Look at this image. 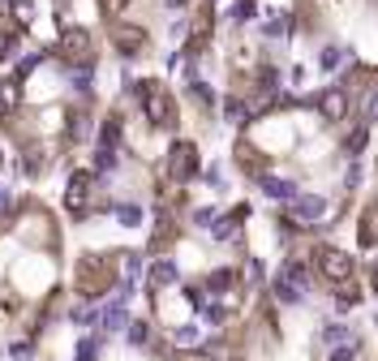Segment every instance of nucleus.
Returning <instances> with one entry per match:
<instances>
[{
  "label": "nucleus",
  "mask_w": 378,
  "mask_h": 361,
  "mask_svg": "<svg viewBox=\"0 0 378 361\" xmlns=\"http://www.w3.org/2000/svg\"><path fill=\"white\" fill-rule=\"evenodd\" d=\"M138 99H142V112H146V121L150 125H172V117H177V108H172V95L164 90V82H142L138 86Z\"/></svg>",
  "instance_id": "obj_1"
},
{
  "label": "nucleus",
  "mask_w": 378,
  "mask_h": 361,
  "mask_svg": "<svg viewBox=\"0 0 378 361\" xmlns=\"http://www.w3.org/2000/svg\"><path fill=\"white\" fill-rule=\"evenodd\" d=\"M112 280H117L112 263L99 258V254H90V258H82V263H78V292H82V297L107 292V288H112Z\"/></svg>",
  "instance_id": "obj_2"
},
{
  "label": "nucleus",
  "mask_w": 378,
  "mask_h": 361,
  "mask_svg": "<svg viewBox=\"0 0 378 361\" xmlns=\"http://www.w3.org/2000/svg\"><path fill=\"white\" fill-rule=\"evenodd\" d=\"M314 263H318L322 276H327V284H336L340 292L353 288V258H348V254H340V249H331V245H322V249L314 254Z\"/></svg>",
  "instance_id": "obj_3"
},
{
  "label": "nucleus",
  "mask_w": 378,
  "mask_h": 361,
  "mask_svg": "<svg viewBox=\"0 0 378 361\" xmlns=\"http://www.w3.org/2000/svg\"><path fill=\"white\" fill-rule=\"evenodd\" d=\"M65 202H69V211L82 220L90 206H95V172H73V181L65 189Z\"/></svg>",
  "instance_id": "obj_4"
},
{
  "label": "nucleus",
  "mask_w": 378,
  "mask_h": 361,
  "mask_svg": "<svg viewBox=\"0 0 378 361\" xmlns=\"http://www.w3.org/2000/svg\"><path fill=\"white\" fill-rule=\"evenodd\" d=\"M168 177L172 181H189V177H198V146L189 142V138H181L177 146H172V155H168Z\"/></svg>",
  "instance_id": "obj_5"
},
{
  "label": "nucleus",
  "mask_w": 378,
  "mask_h": 361,
  "mask_svg": "<svg viewBox=\"0 0 378 361\" xmlns=\"http://www.w3.org/2000/svg\"><path fill=\"white\" fill-rule=\"evenodd\" d=\"M322 211H327V202H322V198H297L288 206V220L293 224H314V220H322Z\"/></svg>",
  "instance_id": "obj_6"
},
{
  "label": "nucleus",
  "mask_w": 378,
  "mask_h": 361,
  "mask_svg": "<svg viewBox=\"0 0 378 361\" xmlns=\"http://www.w3.org/2000/svg\"><path fill=\"white\" fill-rule=\"evenodd\" d=\"M61 52H65L69 61H82V65H86V61H90V39H86V30H69L65 43H61Z\"/></svg>",
  "instance_id": "obj_7"
},
{
  "label": "nucleus",
  "mask_w": 378,
  "mask_h": 361,
  "mask_svg": "<svg viewBox=\"0 0 378 361\" xmlns=\"http://www.w3.org/2000/svg\"><path fill=\"white\" fill-rule=\"evenodd\" d=\"M18 95H22V73L9 78V82H0V121L18 112Z\"/></svg>",
  "instance_id": "obj_8"
},
{
  "label": "nucleus",
  "mask_w": 378,
  "mask_h": 361,
  "mask_svg": "<svg viewBox=\"0 0 378 361\" xmlns=\"http://www.w3.org/2000/svg\"><path fill=\"white\" fill-rule=\"evenodd\" d=\"M318 108H322V117H327V121H340L348 112V95L344 90H327V95L318 99Z\"/></svg>",
  "instance_id": "obj_9"
},
{
  "label": "nucleus",
  "mask_w": 378,
  "mask_h": 361,
  "mask_svg": "<svg viewBox=\"0 0 378 361\" xmlns=\"http://www.w3.org/2000/svg\"><path fill=\"white\" fill-rule=\"evenodd\" d=\"M361 245H378V198L365 206V215H361Z\"/></svg>",
  "instance_id": "obj_10"
},
{
  "label": "nucleus",
  "mask_w": 378,
  "mask_h": 361,
  "mask_svg": "<svg viewBox=\"0 0 378 361\" xmlns=\"http://www.w3.org/2000/svg\"><path fill=\"white\" fill-rule=\"evenodd\" d=\"M99 323H103L107 331H117V327H125V301H112V305H107L103 314H99Z\"/></svg>",
  "instance_id": "obj_11"
},
{
  "label": "nucleus",
  "mask_w": 378,
  "mask_h": 361,
  "mask_svg": "<svg viewBox=\"0 0 378 361\" xmlns=\"http://www.w3.org/2000/svg\"><path fill=\"white\" fill-rule=\"evenodd\" d=\"M150 284H159V288H164V284H177V267H172V263H155V267H150Z\"/></svg>",
  "instance_id": "obj_12"
},
{
  "label": "nucleus",
  "mask_w": 378,
  "mask_h": 361,
  "mask_svg": "<svg viewBox=\"0 0 378 361\" xmlns=\"http://www.w3.org/2000/svg\"><path fill=\"white\" fill-rule=\"evenodd\" d=\"M262 189L271 194V198H293V194H297V185H293V181H276V177H266V181H262Z\"/></svg>",
  "instance_id": "obj_13"
},
{
  "label": "nucleus",
  "mask_w": 378,
  "mask_h": 361,
  "mask_svg": "<svg viewBox=\"0 0 378 361\" xmlns=\"http://www.w3.org/2000/svg\"><path fill=\"white\" fill-rule=\"evenodd\" d=\"M117 134H121V121L112 117V121H107V125L99 129V142H103V150H112V146H117Z\"/></svg>",
  "instance_id": "obj_14"
},
{
  "label": "nucleus",
  "mask_w": 378,
  "mask_h": 361,
  "mask_svg": "<svg viewBox=\"0 0 378 361\" xmlns=\"http://www.w3.org/2000/svg\"><path fill=\"white\" fill-rule=\"evenodd\" d=\"M117 43H121L125 52H138V47H142V30H129V26H125V30H117Z\"/></svg>",
  "instance_id": "obj_15"
},
{
  "label": "nucleus",
  "mask_w": 378,
  "mask_h": 361,
  "mask_svg": "<svg viewBox=\"0 0 378 361\" xmlns=\"http://www.w3.org/2000/svg\"><path fill=\"white\" fill-rule=\"evenodd\" d=\"M228 284H232V271H215V276L206 280V288H211V292H224Z\"/></svg>",
  "instance_id": "obj_16"
},
{
  "label": "nucleus",
  "mask_w": 378,
  "mask_h": 361,
  "mask_svg": "<svg viewBox=\"0 0 378 361\" xmlns=\"http://www.w3.org/2000/svg\"><path fill=\"white\" fill-rule=\"evenodd\" d=\"M13 47H18V30H5V35H0V61L13 57Z\"/></svg>",
  "instance_id": "obj_17"
},
{
  "label": "nucleus",
  "mask_w": 378,
  "mask_h": 361,
  "mask_svg": "<svg viewBox=\"0 0 378 361\" xmlns=\"http://www.w3.org/2000/svg\"><path fill=\"white\" fill-rule=\"evenodd\" d=\"M121 224L125 228H138L142 224V211H138V206H121Z\"/></svg>",
  "instance_id": "obj_18"
},
{
  "label": "nucleus",
  "mask_w": 378,
  "mask_h": 361,
  "mask_svg": "<svg viewBox=\"0 0 378 361\" xmlns=\"http://www.w3.org/2000/svg\"><path fill=\"white\" fill-rule=\"evenodd\" d=\"M146 336H150L146 323H129V340H134V344H146Z\"/></svg>",
  "instance_id": "obj_19"
},
{
  "label": "nucleus",
  "mask_w": 378,
  "mask_h": 361,
  "mask_svg": "<svg viewBox=\"0 0 378 361\" xmlns=\"http://www.w3.org/2000/svg\"><path fill=\"white\" fill-rule=\"evenodd\" d=\"M194 340H198V327H181V331H177V344H181V348H194Z\"/></svg>",
  "instance_id": "obj_20"
},
{
  "label": "nucleus",
  "mask_w": 378,
  "mask_h": 361,
  "mask_svg": "<svg viewBox=\"0 0 378 361\" xmlns=\"http://www.w3.org/2000/svg\"><path fill=\"white\" fill-rule=\"evenodd\" d=\"M245 117H249V108H245L241 99H232V103H228V121H245Z\"/></svg>",
  "instance_id": "obj_21"
},
{
  "label": "nucleus",
  "mask_w": 378,
  "mask_h": 361,
  "mask_svg": "<svg viewBox=\"0 0 378 361\" xmlns=\"http://www.w3.org/2000/svg\"><path fill=\"white\" fill-rule=\"evenodd\" d=\"M340 65V47H327L322 52V69H336Z\"/></svg>",
  "instance_id": "obj_22"
},
{
  "label": "nucleus",
  "mask_w": 378,
  "mask_h": 361,
  "mask_svg": "<svg viewBox=\"0 0 378 361\" xmlns=\"http://www.w3.org/2000/svg\"><path fill=\"white\" fill-rule=\"evenodd\" d=\"M361 146H365V129H353V134H348V150H353V155H357V150H361Z\"/></svg>",
  "instance_id": "obj_23"
},
{
  "label": "nucleus",
  "mask_w": 378,
  "mask_h": 361,
  "mask_svg": "<svg viewBox=\"0 0 378 361\" xmlns=\"http://www.w3.org/2000/svg\"><path fill=\"white\" fill-rule=\"evenodd\" d=\"M95 348H99V340H82V348H78V361H90V357H95Z\"/></svg>",
  "instance_id": "obj_24"
},
{
  "label": "nucleus",
  "mask_w": 378,
  "mask_h": 361,
  "mask_svg": "<svg viewBox=\"0 0 378 361\" xmlns=\"http://www.w3.org/2000/svg\"><path fill=\"white\" fill-rule=\"evenodd\" d=\"M331 361H357V348H353V344H348V348H336Z\"/></svg>",
  "instance_id": "obj_25"
},
{
  "label": "nucleus",
  "mask_w": 378,
  "mask_h": 361,
  "mask_svg": "<svg viewBox=\"0 0 378 361\" xmlns=\"http://www.w3.org/2000/svg\"><path fill=\"white\" fill-rule=\"evenodd\" d=\"M125 5H129V0H103V9H107V13H121Z\"/></svg>",
  "instance_id": "obj_26"
},
{
  "label": "nucleus",
  "mask_w": 378,
  "mask_h": 361,
  "mask_svg": "<svg viewBox=\"0 0 378 361\" xmlns=\"http://www.w3.org/2000/svg\"><path fill=\"white\" fill-rule=\"evenodd\" d=\"M374 292H378V267H374Z\"/></svg>",
  "instance_id": "obj_27"
}]
</instances>
